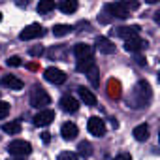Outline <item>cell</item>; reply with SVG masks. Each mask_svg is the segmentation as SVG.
Returning a JSON list of instances; mask_svg holds the SVG:
<instances>
[{
	"mask_svg": "<svg viewBox=\"0 0 160 160\" xmlns=\"http://www.w3.org/2000/svg\"><path fill=\"white\" fill-rule=\"evenodd\" d=\"M151 96H152L151 85H149L147 81H139V83L136 85L134 92H132L130 106H132V108H143V106H147V104L151 102Z\"/></svg>",
	"mask_w": 160,
	"mask_h": 160,
	"instance_id": "cell-1",
	"label": "cell"
},
{
	"mask_svg": "<svg viewBox=\"0 0 160 160\" xmlns=\"http://www.w3.org/2000/svg\"><path fill=\"white\" fill-rule=\"evenodd\" d=\"M49 102H51V96L47 94V91L40 85H34L32 91H30V106L42 109V108L49 106Z\"/></svg>",
	"mask_w": 160,
	"mask_h": 160,
	"instance_id": "cell-2",
	"label": "cell"
},
{
	"mask_svg": "<svg viewBox=\"0 0 160 160\" xmlns=\"http://www.w3.org/2000/svg\"><path fill=\"white\" fill-rule=\"evenodd\" d=\"M8 151H10V154H13L17 158H25V156H28L32 152V145L28 141H25V139H13L8 145Z\"/></svg>",
	"mask_w": 160,
	"mask_h": 160,
	"instance_id": "cell-3",
	"label": "cell"
},
{
	"mask_svg": "<svg viewBox=\"0 0 160 160\" xmlns=\"http://www.w3.org/2000/svg\"><path fill=\"white\" fill-rule=\"evenodd\" d=\"M43 34H45L43 27L38 25V23H32V25H28V27H25V28L21 30L19 40H23V42H27V40H36V38H42Z\"/></svg>",
	"mask_w": 160,
	"mask_h": 160,
	"instance_id": "cell-4",
	"label": "cell"
},
{
	"mask_svg": "<svg viewBox=\"0 0 160 160\" xmlns=\"http://www.w3.org/2000/svg\"><path fill=\"white\" fill-rule=\"evenodd\" d=\"M104 10L111 17H119V19H126L130 15V10L126 8V2H111V4H106Z\"/></svg>",
	"mask_w": 160,
	"mask_h": 160,
	"instance_id": "cell-5",
	"label": "cell"
},
{
	"mask_svg": "<svg viewBox=\"0 0 160 160\" xmlns=\"http://www.w3.org/2000/svg\"><path fill=\"white\" fill-rule=\"evenodd\" d=\"M43 77L47 79L49 83H53V85H62V83L66 81V73H64L62 70L55 68V66H49V68L43 72Z\"/></svg>",
	"mask_w": 160,
	"mask_h": 160,
	"instance_id": "cell-6",
	"label": "cell"
},
{
	"mask_svg": "<svg viewBox=\"0 0 160 160\" xmlns=\"http://www.w3.org/2000/svg\"><path fill=\"white\" fill-rule=\"evenodd\" d=\"M53 121H55V111L53 109H40L32 119V122L36 126H49Z\"/></svg>",
	"mask_w": 160,
	"mask_h": 160,
	"instance_id": "cell-7",
	"label": "cell"
},
{
	"mask_svg": "<svg viewBox=\"0 0 160 160\" xmlns=\"http://www.w3.org/2000/svg\"><path fill=\"white\" fill-rule=\"evenodd\" d=\"M87 130H89L92 136L102 138V136H106V122H104L100 117H91L89 122H87Z\"/></svg>",
	"mask_w": 160,
	"mask_h": 160,
	"instance_id": "cell-8",
	"label": "cell"
},
{
	"mask_svg": "<svg viewBox=\"0 0 160 160\" xmlns=\"http://www.w3.org/2000/svg\"><path fill=\"white\" fill-rule=\"evenodd\" d=\"M139 30H141L139 25H130V27H119V28H115L113 34L119 36V38H122V40L126 42V40H130V38H136V36L139 34Z\"/></svg>",
	"mask_w": 160,
	"mask_h": 160,
	"instance_id": "cell-9",
	"label": "cell"
},
{
	"mask_svg": "<svg viewBox=\"0 0 160 160\" xmlns=\"http://www.w3.org/2000/svg\"><path fill=\"white\" fill-rule=\"evenodd\" d=\"M94 45H96V49H98L100 53H104V55H113V53H115V43H113L109 38H106V36H98L96 42H94Z\"/></svg>",
	"mask_w": 160,
	"mask_h": 160,
	"instance_id": "cell-10",
	"label": "cell"
},
{
	"mask_svg": "<svg viewBox=\"0 0 160 160\" xmlns=\"http://www.w3.org/2000/svg\"><path fill=\"white\" fill-rule=\"evenodd\" d=\"M147 47V42L145 40H141L139 36H136V38H130V40H126L124 42V49L128 51V53H139L141 49H145Z\"/></svg>",
	"mask_w": 160,
	"mask_h": 160,
	"instance_id": "cell-11",
	"label": "cell"
},
{
	"mask_svg": "<svg viewBox=\"0 0 160 160\" xmlns=\"http://www.w3.org/2000/svg\"><path fill=\"white\" fill-rule=\"evenodd\" d=\"M108 96L111 100H119L122 96V87H121V81L115 77H111L109 81H108Z\"/></svg>",
	"mask_w": 160,
	"mask_h": 160,
	"instance_id": "cell-12",
	"label": "cell"
},
{
	"mask_svg": "<svg viewBox=\"0 0 160 160\" xmlns=\"http://www.w3.org/2000/svg\"><path fill=\"white\" fill-rule=\"evenodd\" d=\"M0 83H2L4 87H8V89H12V91H21L23 85H25L17 75H4L2 79H0Z\"/></svg>",
	"mask_w": 160,
	"mask_h": 160,
	"instance_id": "cell-13",
	"label": "cell"
},
{
	"mask_svg": "<svg viewBox=\"0 0 160 160\" xmlns=\"http://www.w3.org/2000/svg\"><path fill=\"white\" fill-rule=\"evenodd\" d=\"M77 94H79V98H81L83 102H85V106H91V108H94L96 106V96H94V92L92 91H89L87 87H79L77 89Z\"/></svg>",
	"mask_w": 160,
	"mask_h": 160,
	"instance_id": "cell-14",
	"label": "cell"
},
{
	"mask_svg": "<svg viewBox=\"0 0 160 160\" xmlns=\"http://www.w3.org/2000/svg\"><path fill=\"white\" fill-rule=\"evenodd\" d=\"M60 108H62V111H66V113H75V111L79 109V102H77L73 96H62V98H60Z\"/></svg>",
	"mask_w": 160,
	"mask_h": 160,
	"instance_id": "cell-15",
	"label": "cell"
},
{
	"mask_svg": "<svg viewBox=\"0 0 160 160\" xmlns=\"http://www.w3.org/2000/svg\"><path fill=\"white\" fill-rule=\"evenodd\" d=\"M73 55H75L77 60L87 58V57H92V47L89 43H75L73 45Z\"/></svg>",
	"mask_w": 160,
	"mask_h": 160,
	"instance_id": "cell-16",
	"label": "cell"
},
{
	"mask_svg": "<svg viewBox=\"0 0 160 160\" xmlns=\"http://www.w3.org/2000/svg\"><path fill=\"white\" fill-rule=\"evenodd\" d=\"M77 132H79V130H77V126H75L73 122H64L62 128H60V134H62L64 139H75Z\"/></svg>",
	"mask_w": 160,
	"mask_h": 160,
	"instance_id": "cell-17",
	"label": "cell"
},
{
	"mask_svg": "<svg viewBox=\"0 0 160 160\" xmlns=\"http://www.w3.org/2000/svg\"><path fill=\"white\" fill-rule=\"evenodd\" d=\"M92 66H96V62H94V57H87V58H81V60H77V64H75V68H77V72H89Z\"/></svg>",
	"mask_w": 160,
	"mask_h": 160,
	"instance_id": "cell-18",
	"label": "cell"
},
{
	"mask_svg": "<svg viewBox=\"0 0 160 160\" xmlns=\"http://www.w3.org/2000/svg\"><path fill=\"white\" fill-rule=\"evenodd\" d=\"M134 138H136L138 141H145V139L149 138V126H147V124H138V126L134 128Z\"/></svg>",
	"mask_w": 160,
	"mask_h": 160,
	"instance_id": "cell-19",
	"label": "cell"
},
{
	"mask_svg": "<svg viewBox=\"0 0 160 160\" xmlns=\"http://www.w3.org/2000/svg\"><path fill=\"white\" fill-rule=\"evenodd\" d=\"M58 10L62 13H73L77 10V2L75 0H62V2L58 4Z\"/></svg>",
	"mask_w": 160,
	"mask_h": 160,
	"instance_id": "cell-20",
	"label": "cell"
},
{
	"mask_svg": "<svg viewBox=\"0 0 160 160\" xmlns=\"http://www.w3.org/2000/svg\"><path fill=\"white\" fill-rule=\"evenodd\" d=\"M2 132H6V134H19L21 132V122L19 121H10V122L2 124Z\"/></svg>",
	"mask_w": 160,
	"mask_h": 160,
	"instance_id": "cell-21",
	"label": "cell"
},
{
	"mask_svg": "<svg viewBox=\"0 0 160 160\" xmlns=\"http://www.w3.org/2000/svg\"><path fill=\"white\" fill-rule=\"evenodd\" d=\"M77 151H79V154H81L83 158H89V156L92 154V145H91L89 141H79Z\"/></svg>",
	"mask_w": 160,
	"mask_h": 160,
	"instance_id": "cell-22",
	"label": "cell"
},
{
	"mask_svg": "<svg viewBox=\"0 0 160 160\" xmlns=\"http://www.w3.org/2000/svg\"><path fill=\"white\" fill-rule=\"evenodd\" d=\"M72 30H73V27H70V25H55V27H53V34H55L57 38H62V36L70 34Z\"/></svg>",
	"mask_w": 160,
	"mask_h": 160,
	"instance_id": "cell-23",
	"label": "cell"
},
{
	"mask_svg": "<svg viewBox=\"0 0 160 160\" xmlns=\"http://www.w3.org/2000/svg\"><path fill=\"white\" fill-rule=\"evenodd\" d=\"M51 10H55V2H53V0H42V2L38 4V12L40 13H49Z\"/></svg>",
	"mask_w": 160,
	"mask_h": 160,
	"instance_id": "cell-24",
	"label": "cell"
},
{
	"mask_svg": "<svg viewBox=\"0 0 160 160\" xmlns=\"http://www.w3.org/2000/svg\"><path fill=\"white\" fill-rule=\"evenodd\" d=\"M87 73H89V81H91V85H92V87H98V83H100V79H98L100 72H98V68H96V66H92Z\"/></svg>",
	"mask_w": 160,
	"mask_h": 160,
	"instance_id": "cell-25",
	"label": "cell"
},
{
	"mask_svg": "<svg viewBox=\"0 0 160 160\" xmlns=\"http://www.w3.org/2000/svg\"><path fill=\"white\" fill-rule=\"evenodd\" d=\"M57 160H77V154H75L73 151H62V152L57 156Z\"/></svg>",
	"mask_w": 160,
	"mask_h": 160,
	"instance_id": "cell-26",
	"label": "cell"
},
{
	"mask_svg": "<svg viewBox=\"0 0 160 160\" xmlns=\"http://www.w3.org/2000/svg\"><path fill=\"white\" fill-rule=\"evenodd\" d=\"M8 113H10V104L0 100V119H6V117H8Z\"/></svg>",
	"mask_w": 160,
	"mask_h": 160,
	"instance_id": "cell-27",
	"label": "cell"
},
{
	"mask_svg": "<svg viewBox=\"0 0 160 160\" xmlns=\"http://www.w3.org/2000/svg\"><path fill=\"white\" fill-rule=\"evenodd\" d=\"M28 53H30L32 57H42V55H43V47H42V45H36V47H30V49H28Z\"/></svg>",
	"mask_w": 160,
	"mask_h": 160,
	"instance_id": "cell-28",
	"label": "cell"
},
{
	"mask_svg": "<svg viewBox=\"0 0 160 160\" xmlns=\"http://www.w3.org/2000/svg\"><path fill=\"white\" fill-rule=\"evenodd\" d=\"M8 66H21V58L19 57H10L8 58Z\"/></svg>",
	"mask_w": 160,
	"mask_h": 160,
	"instance_id": "cell-29",
	"label": "cell"
},
{
	"mask_svg": "<svg viewBox=\"0 0 160 160\" xmlns=\"http://www.w3.org/2000/svg\"><path fill=\"white\" fill-rule=\"evenodd\" d=\"M113 160H132V156H130V152H121V154H117Z\"/></svg>",
	"mask_w": 160,
	"mask_h": 160,
	"instance_id": "cell-30",
	"label": "cell"
},
{
	"mask_svg": "<svg viewBox=\"0 0 160 160\" xmlns=\"http://www.w3.org/2000/svg\"><path fill=\"white\" fill-rule=\"evenodd\" d=\"M42 139H43V143H49V141H51V134H49V132H43V134H42Z\"/></svg>",
	"mask_w": 160,
	"mask_h": 160,
	"instance_id": "cell-31",
	"label": "cell"
},
{
	"mask_svg": "<svg viewBox=\"0 0 160 160\" xmlns=\"http://www.w3.org/2000/svg\"><path fill=\"white\" fill-rule=\"evenodd\" d=\"M0 21H2V13H0Z\"/></svg>",
	"mask_w": 160,
	"mask_h": 160,
	"instance_id": "cell-32",
	"label": "cell"
}]
</instances>
